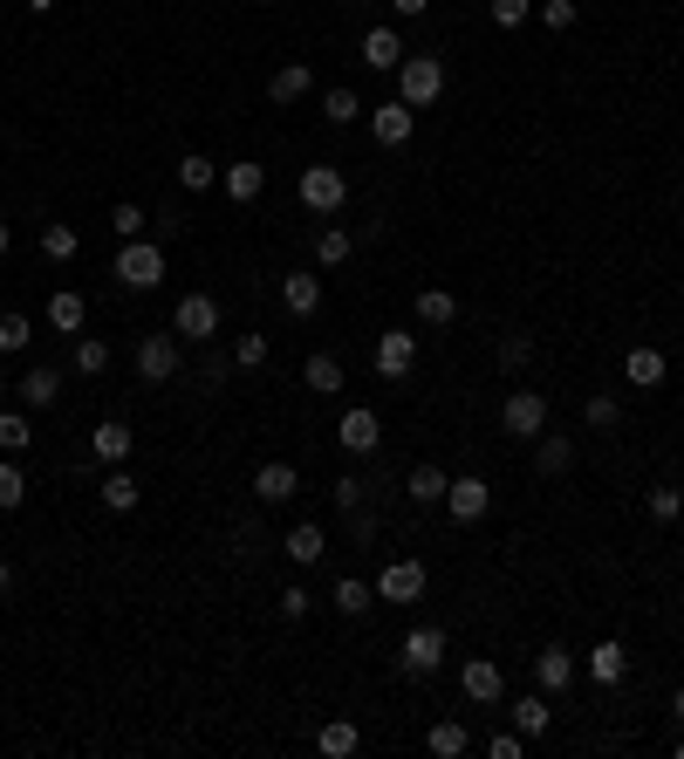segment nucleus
I'll list each match as a JSON object with an SVG mask.
<instances>
[{"label": "nucleus", "mask_w": 684, "mask_h": 759, "mask_svg": "<svg viewBox=\"0 0 684 759\" xmlns=\"http://www.w3.org/2000/svg\"><path fill=\"white\" fill-rule=\"evenodd\" d=\"M117 288H131V294H151V288H158L165 281V246L158 240H123L117 246Z\"/></svg>", "instance_id": "obj_1"}, {"label": "nucleus", "mask_w": 684, "mask_h": 759, "mask_svg": "<svg viewBox=\"0 0 684 759\" xmlns=\"http://www.w3.org/2000/svg\"><path fill=\"white\" fill-rule=\"evenodd\" d=\"M397 96H404L411 110L439 104V96H445V62H439V56H404V62H397Z\"/></svg>", "instance_id": "obj_2"}, {"label": "nucleus", "mask_w": 684, "mask_h": 759, "mask_svg": "<svg viewBox=\"0 0 684 759\" xmlns=\"http://www.w3.org/2000/svg\"><path fill=\"white\" fill-rule=\"evenodd\" d=\"M500 424H506V438H541L548 432V397L541 390H506Z\"/></svg>", "instance_id": "obj_3"}, {"label": "nucleus", "mask_w": 684, "mask_h": 759, "mask_svg": "<svg viewBox=\"0 0 684 759\" xmlns=\"http://www.w3.org/2000/svg\"><path fill=\"white\" fill-rule=\"evenodd\" d=\"M397 664H404V677H432V671L445 664V629H439V623H418L411 637H404Z\"/></svg>", "instance_id": "obj_4"}, {"label": "nucleus", "mask_w": 684, "mask_h": 759, "mask_svg": "<svg viewBox=\"0 0 684 759\" xmlns=\"http://www.w3.org/2000/svg\"><path fill=\"white\" fill-rule=\"evenodd\" d=\"M411 370H418V336L411 328H384V336H376V376H384V384H404Z\"/></svg>", "instance_id": "obj_5"}, {"label": "nucleus", "mask_w": 684, "mask_h": 759, "mask_svg": "<svg viewBox=\"0 0 684 759\" xmlns=\"http://www.w3.org/2000/svg\"><path fill=\"white\" fill-rule=\"evenodd\" d=\"M343 198H349V179L336 165H309L301 171V206L309 213H343Z\"/></svg>", "instance_id": "obj_6"}, {"label": "nucleus", "mask_w": 684, "mask_h": 759, "mask_svg": "<svg viewBox=\"0 0 684 759\" xmlns=\"http://www.w3.org/2000/svg\"><path fill=\"white\" fill-rule=\"evenodd\" d=\"M137 376L144 384H171V376H179V336H171V328L137 342Z\"/></svg>", "instance_id": "obj_7"}, {"label": "nucleus", "mask_w": 684, "mask_h": 759, "mask_svg": "<svg viewBox=\"0 0 684 759\" xmlns=\"http://www.w3.org/2000/svg\"><path fill=\"white\" fill-rule=\"evenodd\" d=\"M336 438H343V451H357V459H370V451L384 445V418H376L370 403H349V411H343V424H336Z\"/></svg>", "instance_id": "obj_8"}, {"label": "nucleus", "mask_w": 684, "mask_h": 759, "mask_svg": "<svg viewBox=\"0 0 684 759\" xmlns=\"http://www.w3.org/2000/svg\"><path fill=\"white\" fill-rule=\"evenodd\" d=\"M411 131H418V110L404 104V96H391V104H376V110H370V137L384 144V150L411 144Z\"/></svg>", "instance_id": "obj_9"}, {"label": "nucleus", "mask_w": 684, "mask_h": 759, "mask_svg": "<svg viewBox=\"0 0 684 759\" xmlns=\"http://www.w3.org/2000/svg\"><path fill=\"white\" fill-rule=\"evenodd\" d=\"M171 328H179V342H213L219 336V301L213 294H185L179 315H171Z\"/></svg>", "instance_id": "obj_10"}, {"label": "nucleus", "mask_w": 684, "mask_h": 759, "mask_svg": "<svg viewBox=\"0 0 684 759\" xmlns=\"http://www.w3.org/2000/svg\"><path fill=\"white\" fill-rule=\"evenodd\" d=\"M445 506H452V520H487V506H493V486H487V479H479V472H459V479H452V486H445Z\"/></svg>", "instance_id": "obj_11"}, {"label": "nucleus", "mask_w": 684, "mask_h": 759, "mask_svg": "<svg viewBox=\"0 0 684 759\" xmlns=\"http://www.w3.org/2000/svg\"><path fill=\"white\" fill-rule=\"evenodd\" d=\"M424 595V562H391L376 575V602H418Z\"/></svg>", "instance_id": "obj_12"}, {"label": "nucleus", "mask_w": 684, "mask_h": 759, "mask_svg": "<svg viewBox=\"0 0 684 759\" xmlns=\"http://www.w3.org/2000/svg\"><path fill=\"white\" fill-rule=\"evenodd\" d=\"M253 493H261L267 506H281V499H295V493H301V472H295L288 459H267L261 472H253Z\"/></svg>", "instance_id": "obj_13"}, {"label": "nucleus", "mask_w": 684, "mask_h": 759, "mask_svg": "<svg viewBox=\"0 0 684 759\" xmlns=\"http://www.w3.org/2000/svg\"><path fill=\"white\" fill-rule=\"evenodd\" d=\"M131 424H123V418H104V424H96V432H89V451H96V459H104V466H123V459H131Z\"/></svg>", "instance_id": "obj_14"}, {"label": "nucleus", "mask_w": 684, "mask_h": 759, "mask_svg": "<svg viewBox=\"0 0 684 759\" xmlns=\"http://www.w3.org/2000/svg\"><path fill=\"white\" fill-rule=\"evenodd\" d=\"M219 192L233 198V206H253V198L267 192V165H226L219 171Z\"/></svg>", "instance_id": "obj_15"}, {"label": "nucleus", "mask_w": 684, "mask_h": 759, "mask_svg": "<svg viewBox=\"0 0 684 759\" xmlns=\"http://www.w3.org/2000/svg\"><path fill=\"white\" fill-rule=\"evenodd\" d=\"M581 671H589L596 685H623V677H629V650L610 637V643H596L589 656H581Z\"/></svg>", "instance_id": "obj_16"}, {"label": "nucleus", "mask_w": 684, "mask_h": 759, "mask_svg": "<svg viewBox=\"0 0 684 759\" xmlns=\"http://www.w3.org/2000/svg\"><path fill=\"white\" fill-rule=\"evenodd\" d=\"M575 671H581V664H575L562 643H548V650L535 656V685H541V691H568V685H575Z\"/></svg>", "instance_id": "obj_17"}, {"label": "nucleus", "mask_w": 684, "mask_h": 759, "mask_svg": "<svg viewBox=\"0 0 684 759\" xmlns=\"http://www.w3.org/2000/svg\"><path fill=\"white\" fill-rule=\"evenodd\" d=\"M459 685H466V698H472V704H493V698L506 691V677H500L493 656H472V664L459 671Z\"/></svg>", "instance_id": "obj_18"}, {"label": "nucleus", "mask_w": 684, "mask_h": 759, "mask_svg": "<svg viewBox=\"0 0 684 759\" xmlns=\"http://www.w3.org/2000/svg\"><path fill=\"white\" fill-rule=\"evenodd\" d=\"M56 397H62V370L56 363H35L28 376H21V403H28V411H48Z\"/></svg>", "instance_id": "obj_19"}, {"label": "nucleus", "mask_w": 684, "mask_h": 759, "mask_svg": "<svg viewBox=\"0 0 684 759\" xmlns=\"http://www.w3.org/2000/svg\"><path fill=\"white\" fill-rule=\"evenodd\" d=\"M363 62H370L376 75H397V62H404L397 28H370V35H363Z\"/></svg>", "instance_id": "obj_20"}, {"label": "nucleus", "mask_w": 684, "mask_h": 759, "mask_svg": "<svg viewBox=\"0 0 684 759\" xmlns=\"http://www.w3.org/2000/svg\"><path fill=\"white\" fill-rule=\"evenodd\" d=\"M548 725H554V712H548V691H527V698H514V732H520V739H541Z\"/></svg>", "instance_id": "obj_21"}, {"label": "nucleus", "mask_w": 684, "mask_h": 759, "mask_svg": "<svg viewBox=\"0 0 684 759\" xmlns=\"http://www.w3.org/2000/svg\"><path fill=\"white\" fill-rule=\"evenodd\" d=\"M664 357H657V349H629V357H623V384H637V390H657V384H664Z\"/></svg>", "instance_id": "obj_22"}, {"label": "nucleus", "mask_w": 684, "mask_h": 759, "mask_svg": "<svg viewBox=\"0 0 684 759\" xmlns=\"http://www.w3.org/2000/svg\"><path fill=\"white\" fill-rule=\"evenodd\" d=\"M48 322H56L62 336H75V328L89 322V301L75 294V288H56V294H48Z\"/></svg>", "instance_id": "obj_23"}, {"label": "nucleus", "mask_w": 684, "mask_h": 759, "mask_svg": "<svg viewBox=\"0 0 684 759\" xmlns=\"http://www.w3.org/2000/svg\"><path fill=\"white\" fill-rule=\"evenodd\" d=\"M301 384H309L315 397H336V390H343V363L328 357V349H315V357L301 363Z\"/></svg>", "instance_id": "obj_24"}, {"label": "nucleus", "mask_w": 684, "mask_h": 759, "mask_svg": "<svg viewBox=\"0 0 684 759\" xmlns=\"http://www.w3.org/2000/svg\"><path fill=\"white\" fill-rule=\"evenodd\" d=\"M322 554H328V541H322V527H315V520L288 527V562H295V568H315Z\"/></svg>", "instance_id": "obj_25"}, {"label": "nucleus", "mask_w": 684, "mask_h": 759, "mask_svg": "<svg viewBox=\"0 0 684 759\" xmlns=\"http://www.w3.org/2000/svg\"><path fill=\"white\" fill-rule=\"evenodd\" d=\"M315 752H328V759H349V752H363V732L349 725V719H328V725L315 732Z\"/></svg>", "instance_id": "obj_26"}, {"label": "nucleus", "mask_w": 684, "mask_h": 759, "mask_svg": "<svg viewBox=\"0 0 684 759\" xmlns=\"http://www.w3.org/2000/svg\"><path fill=\"white\" fill-rule=\"evenodd\" d=\"M281 301H288V315L309 322V315L322 309V281H315V274H288V281H281Z\"/></svg>", "instance_id": "obj_27"}, {"label": "nucleus", "mask_w": 684, "mask_h": 759, "mask_svg": "<svg viewBox=\"0 0 684 759\" xmlns=\"http://www.w3.org/2000/svg\"><path fill=\"white\" fill-rule=\"evenodd\" d=\"M309 89H315L309 62H288V69H274V83H267V96H274V104H301Z\"/></svg>", "instance_id": "obj_28"}, {"label": "nucleus", "mask_w": 684, "mask_h": 759, "mask_svg": "<svg viewBox=\"0 0 684 759\" xmlns=\"http://www.w3.org/2000/svg\"><path fill=\"white\" fill-rule=\"evenodd\" d=\"M41 253H48V261H75V253H83V233H75L69 219H48L41 226Z\"/></svg>", "instance_id": "obj_29"}, {"label": "nucleus", "mask_w": 684, "mask_h": 759, "mask_svg": "<svg viewBox=\"0 0 684 759\" xmlns=\"http://www.w3.org/2000/svg\"><path fill=\"white\" fill-rule=\"evenodd\" d=\"M96 499H104V506H110V514H131V506H137L144 493H137V479H131V472H123V466H117V472L104 479V486H96Z\"/></svg>", "instance_id": "obj_30"}, {"label": "nucleus", "mask_w": 684, "mask_h": 759, "mask_svg": "<svg viewBox=\"0 0 684 759\" xmlns=\"http://www.w3.org/2000/svg\"><path fill=\"white\" fill-rule=\"evenodd\" d=\"M445 486H452V479H445L439 466H411V479H404V493H411L418 506H439V499H445Z\"/></svg>", "instance_id": "obj_31"}, {"label": "nucleus", "mask_w": 684, "mask_h": 759, "mask_svg": "<svg viewBox=\"0 0 684 759\" xmlns=\"http://www.w3.org/2000/svg\"><path fill=\"white\" fill-rule=\"evenodd\" d=\"M424 746H432V752H439V759H459V752H466V746H472V732H466V725H459V719H439V725H432V732H424Z\"/></svg>", "instance_id": "obj_32"}, {"label": "nucleus", "mask_w": 684, "mask_h": 759, "mask_svg": "<svg viewBox=\"0 0 684 759\" xmlns=\"http://www.w3.org/2000/svg\"><path fill=\"white\" fill-rule=\"evenodd\" d=\"M28 445H35V424H28V411H0V451H8V459H21Z\"/></svg>", "instance_id": "obj_33"}, {"label": "nucleus", "mask_w": 684, "mask_h": 759, "mask_svg": "<svg viewBox=\"0 0 684 759\" xmlns=\"http://www.w3.org/2000/svg\"><path fill=\"white\" fill-rule=\"evenodd\" d=\"M349 253H357V233H343V226H322V233H315V261L322 267H343Z\"/></svg>", "instance_id": "obj_34"}, {"label": "nucleus", "mask_w": 684, "mask_h": 759, "mask_svg": "<svg viewBox=\"0 0 684 759\" xmlns=\"http://www.w3.org/2000/svg\"><path fill=\"white\" fill-rule=\"evenodd\" d=\"M418 322H432V328H452V322H459V301H452L445 288H424V294H418Z\"/></svg>", "instance_id": "obj_35"}, {"label": "nucleus", "mask_w": 684, "mask_h": 759, "mask_svg": "<svg viewBox=\"0 0 684 759\" xmlns=\"http://www.w3.org/2000/svg\"><path fill=\"white\" fill-rule=\"evenodd\" d=\"M322 117L343 131V123H357V117H363V96L349 89V83H343V89H328V96H322Z\"/></svg>", "instance_id": "obj_36"}, {"label": "nucleus", "mask_w": 684, "mask_h": 759, "mask_svg": "<svg viewBox=\"0 0 684 759\" xmlns=\"http://www.w3.org/2000/svg\"><path fill=\"white\" fill-rule=\"evenodd\" d=\"M179 185H185V192H213V185H219V165L192 150V158H179Z\"/></svg>", "instance_id": "obj_37"}, {"label": "nucleus", "mask_w": 684, "mask_h": 759, "mask_svg": "<svg viewBox=\"0 0 684 759\" xmlns=\"http://www.w3.org/2000/svg\"><path fill=\"white\" fill-rule=\"evenodd\" d=\"M35 342V322L28 315H0V357H21Z\"/></svg>", "instance_id": "obj_38"}, {"label": "nucleus", "mask_w": 684, "mask_h": 759, "mask_svg": "<svg viewBox=\"0 0 684 759\" xmlns=\"http://www.w3.org/2000/svg\"><path fill=\"white\" fill-rule=\"evenodd\" d=\"M233 363L240 370H261L267 363V336H261V328H240V336H233Z\"/></svg>", "instance_id": "obj_39"}, {"label": "nucleus", "mask_w": 684, "mask_h": 759, "mask_svg": "<svg viewBox=\"0 0 684 759\" xmlns=\"http://www.w3.org/2000/svg\"><path fill=\"white\" fill-rule=\"evenodd\" d=\"M21 499H28V479H21V466H14V459H0V514H14Z\"/></svg>", "instance_id": "obj_40"}, {"label": "nucleus", "mask_w": 684, "mask_h": 759, "mask_svg": "<svg viewBox=\"0 0 684 759\" xmlns=\"http://www.w3.org/2000/svg\"><path fill=\"white\" fill-rule=\"evenodd\" d=\"M370 602H376L370 581H336V610H343V616H363Z\"/></svg>", "instance_id": "obj_41"}, {"label": "nucleus", "mask_w": 684, "mask_h": 759, "mask_svg": "<svg viewBox=\"0 0 684 759\" xmlns=\"http://www.w3.org/2000/svg\"><path fill=\"white\" fill-rule=\"evenodd\" d=\"M75 370H83V376H104V370H110V342L83 336V342H75Z\"/></svg>", "instance_id": "obj_42"}, {"label": "nucleus", "mask_w": 684, "mask_h": 759, "mask_svg": "<svg viewBox=\"0 0 684 759\" xmlns=\"http://www.w3.org/2000/svg\"><path fill=\"white\" fill-rule=\"evenodd\" d=\"M487 14H493V28H506V35H514L520 21L535 14V0H487Z\"/></svg>", "instance_id": "obj_43"}, {"label": "nucleus", "mask_w": 684, "mask_h": 759, "mask_svg": "<svg viewBox=\"0 0 684 759\" xmlns=\"http://www.w3.org/2000/svg\"><path fill=\"white\" fill-rule=\"evenodd\" d=\"M535 466H541V472H568V466H575V445H568V438H541Z\"/></svg>", "instance_id": "obj_44"}, {"label": "nucleus", "mask_w": 684, "mask_h": 759, "mask_svg": "<svg viewBox=\"0 0 684 759\" xmlns=\"http://www.w3.org/2000/svg\"><path fill=\"white\" fill-rule=\"evenodd\" d=\"M110 226H117V240H137L144 226H151V213H144V206H131V198H123V206L110 213Z\"/></svg>", "instance_id": "obj_45"}, {"label": "nucleus", "mask_w": 684, "mask_h": 759, "mask_svg": "<svg viewBox=\"0 0 684 759\" xmlns=\"http://www.w3.org/2000/svg\"><path fill=\"white\" fill-rule=\"evenodd\" d=\"M535 14H541V28H554V35H562V28H575V14H581V8H575V0H541Z\"/></svg>", "instance_id": "obj_46"}, {"label": "nucleus", "mask_w": 684, "mask_h": 759, "mask_svg": "<svg viewBox=\"0 0 684 759\" xmlns=\"http://www.w3.org/2000/svg\"><path fill=\"white\" fill-rule=\"evenodd\" d=\"M677 514H684V493H677V486H657V493H650V520H664V527H671Z\"/></svg>", "instance_id": "obj_47"}, {"label": "nucleus", "mask_w": 684, "mask_h": 759, "mask_svg": "<svg viewBox=\"0 0 684 759\" xmlns=\"http://www.w3.org/2000/svg\"><path fill=\"white\" fill-rule=\"evenodd\" d=\"M581 418H589L596 432H610V424H616V397H610V390H596L589 403H581Z\"/></svg>", "instance_id": "obj_48"}, {"label": "nucleus", "mask_w": 684, "mask_h": 759, "mask_svg": "<svg viewBox=\"0 0 684 759\" xmlns=\"http://www.w3.org/2000/svg\"><path fill=\"white\" fill-rule=\"evenodd\" d=\"M527 357H535V342H527V336H506L500 342V370H527Z\"/></svg>", "instance_id": "obj_49"}, {"label": "nucleus", "mask_w": 684, "mask_h": 759, "mask_svg": "<svg viewBox=\"0 0 684 759\" xmlns=\"http://www.w3.org/2000/svg\"><path fill=\"white\" fill-rule=\"evenodd\" d=\"M487 752H493V759H520V752H527V739H520V732H493Z\"/></svg>", "instance_id": "obj_50"}, {"label": "nucleus", "mask_w": 684, "mask_h": 759, "mask_svg": "<svg viewBox=\"0 0 684 759\" xmlns=\"http://www.w3.org/2000/svg\"><path fill=\"white\" fill-rule=\"evenodd\" d=\"M281 616H288V623L309 616V589H288V595H281Z\"/></svg>", "instance_id": "obj_51"}, {"label": "nucleus", "mask_w": 684, "mask_h": 759, "mask_svg": "<svg viewBox=\"0 0 684 759\" xmlns=\"http://www.w3.org/2000/svg\"><path fill=\"white\" fill-rule=\"evenodd\" d=\"M357 499H363V479H336V506H343V514H349Z\"/></svg>", "instance_id": "obj_52"}, {"label": "nucleus", "mask_w": 684, "mask_h": 759, "mask_svg": "<svg viewBox=\"0 0 684 759\" xmlns=\"http://www.w3.org/2000/svg\"><path fill=\"white\" fill-rule=\"evenodd\" d=\"M424 8H432V0H397V14H424Z\"/></svg>", "instance_id": "obj_53"}, {"label": "nucleus", "mask_w": 684, "mask_h": 759, "mask_svg": "<svg viewBox=\"0 0 684 759\" xmlns=\"http://www.w3.org/2000/svg\"><path fill=\"white\" fill-rule=\"evenodd\" d=\"M8 581H14V568H8V554H0V595H8Z\"/></svg>", "instance_id": "obj_54"}, {"label": "nucleus", "mask_w": 684, "mask_h": 759, "mask_svg": "<svg viewBox=\"0 0 684 759\" xmlns=\"http://www.w3.org/2000/svg\"><path fill=\"white\" fill-rule=\"evenodd\" d=\"M8 246H14V226H8V219H0V253H8Z\"/></svg>", "instance_id": "obj_55"}, {"label": "nucleus", "mask_w": 684, "mask_h": 759, "mask_svg": "<svg viewBox=\"0 0 684 759\" xmlns=\"http://www.w3.org/2000/svg\"><path fill=\"white\" fill-rule=\"evenodd\" d=\"M671 719H677V725H684V691H677V698H671Z\"/></svg>", "instance_id": "obj_56"}, {"label": "nucleus", "mask_w": 684, "mask_h": 759, "mask_svg": "<svg viewBox=\"0 0 684 759\" xmlns=\"http://www.w3.org/2000/svg\"><path fill=\"white\" fill-rule=\"evenodd\" d=\"M28 8H35V14H48V8H56V0H28Z\"/></svg>", "instance_id": "obj_57"}, {"label": "nucleus", "mask_w": 684, "mask_h": 759, "mask_svg": "<svg viewBox=\"0 0 684 759\" xmlns=\"http://www.w3.org/2000/svg\"><path fill=\"white\" fill-rule=\"evenodd\" d=\"M0 397H8V376H0Z\"/></svg>", "instance_id": "obj_58"}, {"label": "nucleus", "mask_w": 684, "mask_h": 759, "mask_svg": "<svg viewBox=\"0 0 684 759\" xmlns=\"http://www.w3.org/2000/svg\"><path fill=\"white\" fill-rule=\"evenodd\" d=\"M677 759H684V739H677Z\"/></svg>", "instance_id": "obj_59"}]
</instances>
